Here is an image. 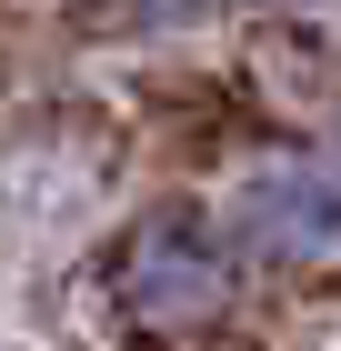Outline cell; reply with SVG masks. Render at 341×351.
Here are the masks:
<instances>
[{
  "label": "cell",
  "instance_id": "cell-1",
  "mask_svg": "<svg viewBox=\"0 0 341 351\" xmlns=\"http://www.w3.org/2000/svg\"><path fill=\"white\" fill-rule=\"evenodd\" d=\"M251 291V261H241L231 221L201 211V201H151L141 221H121L101 251V311L121 341L141 351H191L221 341Z\"/></svg>",
  "mask_w": 341,
  "mask_h": 351
},
{
  "label": "cell",
  "instance_id": "cell-2",
  "mask_svg": "<svg viewBox=\"0 0 341 351\" xmlns=\"http://www.w3.org/2000/svg\"><path fill=\"white\" fill-rule=\"evenodd\" d=\"M251 271H341V161L331 141H291L231 181L221 201Z\"/></svg>",
  "mask_w": 341,
  "mask_h": 351
},
{
  "label": "cell",
  "instance_id": "cell-3",
  "mask_svg": "<svg viewBox=\"0 0 341 351\" xmlns=\"http://www.w3.org/2000/svg\"><path fill=\"white\" fill-rule=\"evenodd\" d=\"M321 141H331V161H341V121H331V131H321Z\"/></svg>",
  "mask_w": 341,
  "mask_h": 351
},
{
  "label": "cell",
  "instance_id": "cell-4",
  "mask_svg": "<svg viewBox=\"0 0 341 351\" xmlns=\"http://www.w3.org/2000/svg\"><path fill=\"white\" fill-rule=\"evenodd\" d=\"M271 10H311V0H271Z\"/></svg>",
  "mask_w": 341,
  "mask_h": 351
}]
</instances>
